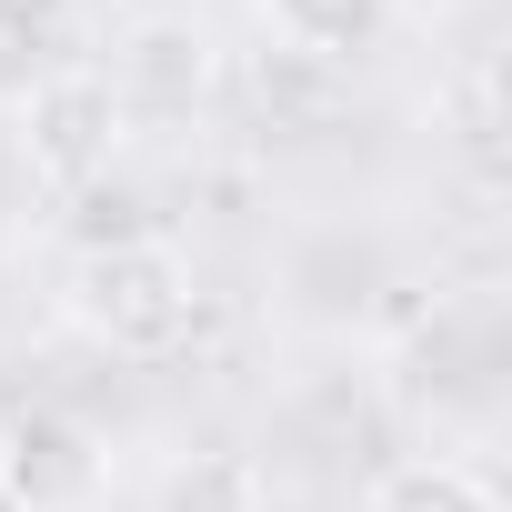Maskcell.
Wrapping results in <instances>:
<instances>
[{"label":"cell","mask_w":512,"mask_h":512,"mask_svg":"<svg viewBox=\"0 0 512 512\" xmlns=\"http://www.w3.org/2000/svg\"><path fill=\"white\" fill-rule=\"evenodd\" d=\"M111 91H151L161 111L201 101V91H211V31H201V21H181V11L141 21V31L121 41V81H111Z\"/></svg>","instance_id":"obj_4"},{"label":"cell","mask_w":512,"mask_h":512,"mask_svg":"<svg viewBox=\"0 0 512 512\" xmlns=\"http://www.w3.org/2000/svg\"><path fill=\"white\" fill-rule=\"evenodd\" d=\"M71 241L81 251H131V241H161L151 231V211H141V191H81V211H71Z\"/></svg>","instance_id":"obj_8"},{"label":"cell","mask_w":512,"mask_h":512,"mask_svg":"<svg viewBox=\"0 0 512 512\" xmlns=\"http://www.w3.org/2000/svg\"><path fill=\"white\" fill-rule=\"evenodd\" d=\"M362 512H502V502H492V482H482L472 462L412 452V462H392V472L362 492Z\"/></svg>","instance_id":"obj_6"},{"label":"cell","mask_w":512,"mask_h":512,"mask_svg":"<svg viewBox=\"0 0 512 512\" xmlns=\"http://www.w3.org/2000/svg\"><path fill=\"white\" fill-rule=\"evenodd\" d=\"M121 141V91L101 71H41L21 91V171L51 191H91Z\"/></svg>","instance_id":"obj_2"},{"label":"cell","mask_w":512,"mask_h":512,"mask_svg":"<svg viewBox=\"0 0 512 512\" xmlns=\"http://www.w3.org/2000/svg\"><path fill=\"white\" fill-rule=\"evenodd\" d=\"M71 322L121 352V362H161L191 342L201 322V282L171 241H131V251H81V272H71Z\"/></svg>","instance_id":"obj_1"},{"label":"cell","mask_w":512,"mask_h":512,"mask_svg":"<svg viewBox=\"0 0 512 512\" xmlns=\"http://www.w3.org/2000/svg\"><path fill=\"white\" fill-rule=\"evenodd\" d=\"M0 512H31V502H21V492H11V482H0Z\"/></svg>","instance_id":"obj_10"},{"label":"cell","mask_w":512,"mask_h":512,"mask_svg":"<svg viewBox=\"0 0 512 512\" xmlns=\"http://www.w3.org/2000/svg\"><path fill=\"white\" fill-rule=\"evenodd\" d=\"M71 11H81V0H0V51H41V41H61Z\"/></svg>","instance_id":"obj_9"},{"label":"cell","mask_w":512,"mask_h":512,"mask_svg":"<svg viewBox=\"0 0 512 512\" xmlns=\"http://www.w3.org/2000/svg\"><path fill=\"white\" fill-rule=\"evenodd\" d=\"M262 21H272L282 51H302V61H352V51L382 41L392 0H262Z\"/></svg>","instance_id":"obj_5"},{"label":"cell","mask_w":512,"mask_h":512,"mask_svg":"<svg viewBox=\"0 0 512 512\" xmlns=\"http://www.w3.org/2000/svg\"><path fill=\"white\" fill-rule=\"evenodd\" d=\"M161 512H262V472L241 452H191V462H171Z\"/></svg>","instance_id":"obj_7"},{"label":"cell","mask_w":512,"mask_h":512,"mask_svg":"<svg viewBox=\"0 0 512 512\" xmlns=\"http://www.w3.org/2000/svg\"><path fill=\"white\" fill-rule=\"evenodd\" d=\"M0 482H11L31 512H71L101 492V452L71 412H21L11 432H0Z\"/></svg>","instance_id":"obj_3"}]
</instances>
